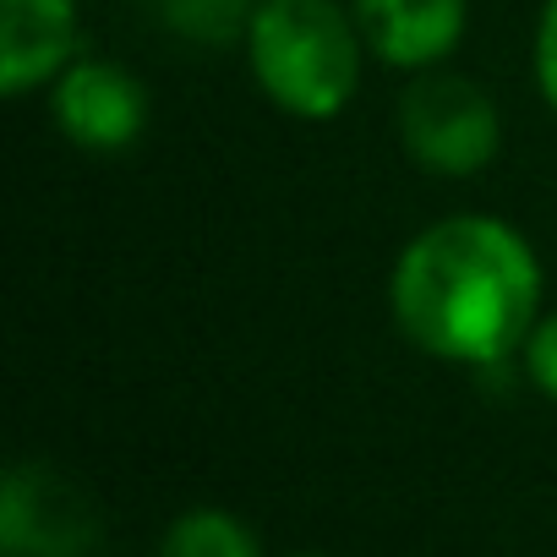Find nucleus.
Returning a JSON list of instances; mask_svg holds the SVG:
<instances>
[{"instance_id":"7","label":"nucleus","mask_w":557,"mask_h":557,"mask_svg":"<svg viewBox=\"0 0 557 557\" xmlns=\"http://www.w3.org/2000/svg\"><path fill=\"white\" fill-rule=\"evenodd\" d=\"M7 55H0V88L7 99H23L45 83H55L83 50L77 0H7Z\"/></svg>"},{"instance_id":"3","label":"nucleus","mask_w":557,"mask_h":557,"mask_svg":"<svg viewBox=\"0 0 557 557\" xmlns=\"http://www.w3.org/2000/svg\"><path fill=\"white\" fill-rule=\"evenodd\" d=\"M394 126H399L410 164L426 175H443V181L481 175L503 143V115H497L492 94L475 77L448 72V66L410 72V83L394 104Z\"/></svg>"},{"instance_id":"1","label":"nucleus","mask_w":557,"mask_h":557,"mask_svg":"<svg viewBox=\"0 0 557 557\" xmlns=\"http://www.w3.org/2000/svg\"><path fill=\"white\" fill-rule=\"evenodd\" d=\"M399 334L448 367H503L541 323L535 246L492 213H448L405 240L388 273Z\"/></svg>"},{"instance_id":"12","label":"nucleus","mask_w":557,"mask_h":557,"mask_svg":"<svg viewBox=\"0 0 557 557\" xmlns=\"http://www.w3.org/2000/svg\"><path fill=\"white\" fill-rule=\"evenodd\" d=\"M290 557H334V552H290Z\"/></svg>"},{"instance_id":"10","label":"nucleus","mask_w":557,"mask_h":557,"mask_svg":"<svg viewBox=\"0 0 557 557\" xmlns=\"http://www.w3.org/2000/svg\"><path fill=\"white\" fill-rule=\"evenodd\" d=\"M524 372L535 383V394H546L557 405V312H541V323L524 339Z\"/></svg>"},{"instance_id":"4","label":"nucleus","mask_w":557,"mask_h":557,"mask_svg":"<svg viewBox=\"0 0 557 557\" xmlns=\"http://www.w3.org/2000/svg\"><path fill=\"white\" fill-rule=\"evenodd\" d=\"M88 492L45 459H17L0 492V557H99Z\"/></svg>"},{"instance_id":"6","label":"nucleus","mask_w":557,"mask_h":557,"mask_svg":"<svg viewBox=\"0 0 557 557\" xmlns=\"http://www.w3.org/2000/svg\"><path fill=\"white\" fill-rule=\"evenodd\" d=\"M350 12L361 23L367 55L388 72L443 66L470 28V0H350Z\"/></svg>"},{"instance_id":"9","label":"nucleus","mask_w":557,"mask_h":557,"mask_svg":"<svg viewBox=\"0 0 557 557\" xmlns=\"http://www.w3.org/2000/svg\"><path fill=\"white\" fill-rule=\"evenodd\" d=\"M262 0H148V12L159 17V28H170L186 45L219 50V45H240Z\"/></svg>"},{"instance_id":"5","label":"nucleus","mask_w":557,"mask_h":557,"mask_svg":"<svg viewBox=\"0 0 557 557\" xmlns=\"http://www.w3.org/2000/svg\"><path fill=\"white\" fill-rule=\"evenodd\" d=\"M50 115L61 137L83 153H121L148 126V88L132 66L104 55H77L50 83Z\"/></svg>"},{"instance_id":"2","label":"nucleus","mask_w":557,"mask_h":557,"mask_svg":"<svg viewBox=\"0 0 557 557\" xmlns=\"http://www.w3.org/2000/svg\"><path fill=\"white\" fill-rule=\"evenodd\" d=\"M251 83L296 121H334L361 88V23L339 0H262L246 39Z\"/></svg>"},{"instance_id":"11","label":"nucleus","mask_w":557,"mask_h":557,"mask_svg":"<svg viewBox=\"0 0 557 557\" xmlns=\"http://www.w3.org/2000/svg\"><path fill=\"white\" fill-rule=\"evenodd\" d=\"M530 66H535V88L546 99V110L557 115V0L541 7V23H535V50H530Z\"/></svg>"},{"instance_id":"8","label":"nucleus","mask_w":557,"mask_h":557,"mask_svg":"<svg viewBox=\"0 0 557 557\" xmlns=\"http://www.w3.org/2000/svg\"><path fill=\"white\" fill-rule=\"evenodd\" d=\"M159 557H262V541L230 508H186L164 524Z\"/></svg>"}]
</instances>
